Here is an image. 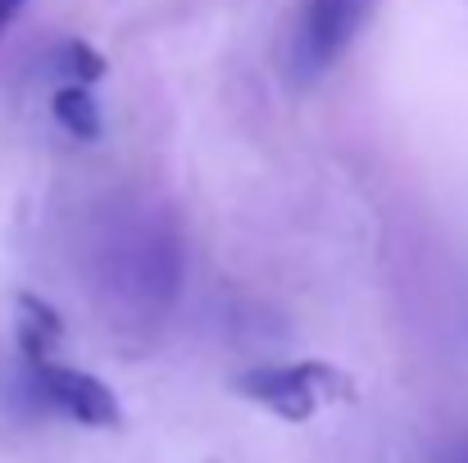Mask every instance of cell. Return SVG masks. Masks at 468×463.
<instances>
[{
	"label": "cell",
	"instance_id": "6da1fadb",
	"mask_svg": "<svg viewBox=\"0 0 468 463\" xmlns=\"http://www.w3.org/2000/svg\"><path fill=\"white\" fill-rule=\"evenodd\" d=\"M237 391L264 409H273L278 418L287 423H310L314 409L323 400H350L355 386L346 373H336L332 363H318V359H305V363H282V368H255L237 382Z\"/></svg>",
	"mask_w": 468,
	"mask_h": 463
},
{
	"label": "cell",
	"instance_id": "7a4b0ae2",
	"mask_svg": "<svg viewBox=\"0 0 468 463\" xmlns=\"http://www.w3.org/2000/svg\"><path fill=\"white\" fill-rule=\"evenodd\" d=\"M37 386L46 391V400L59 414L78 418L82 427H119V418H123L114 391L101 377L82 373V368H64L55 359L50 363H37Z\"/></svg>",
	"mask_w": 468,
	"mask_h": 463
},
{
	"label": "cell",
	"instance_id": "3957f363",
	"mask_svg": "<svg viewBox=\"0 0 468 463\" xmlns=\"http://www.w3.org/2000/svg\"><path fill=\"white\" fill-rule=\"evenodd\" d=\"M368 18V0H310L301 23V59L310 68H327L355 41Z\"/></svg>",
	"mask_w": 468,
	"mask_h": 463
},
{
	"label": "cell",
	"instance_id": "277c9868",
	"mask_svg": "<svg viewBox=\"0 0 468 463\" xmlns=\"http://www.w3.org/2000/svg\"><path fill=\"white\" fill-rule=\"evenodd\" d=\"M64 341V318L55 313V305H46L41 296H18V350L37 363H50L55 350Z\"/></svg>",
	"mask_w": 468,
	"mask_h": 463
},
{
	"label": "cell",
	"instance_id": "5b68a950",
	"mask_svg": "<svg viewBox=\"0 0 468 463\" xmlns=\"http://www.w3.org/2000/svg\"><path fill=\"white\" fill-rule=\"evenodd\" d=\"M55 119L73 142H96L101 137V105L91 100V91L82 82H69L55 91Z\"/></svg>",
	"mask_w": 468,
	"mask_h": 463
},
{
	"label": "cell",
	"instance_id": "8992f818",
	"mask_svg": "<svg viewBox=\"0 0 468 463\" xmlns=\"http://www.w3.org/2000/svg\"><path fill=\"white\" fill-rule=\"evenodd\" d=\"M55 64H59L73 82H82V87H91V82H101V78L110 73V59H105L96 46H87V41H64L59 55H55Z\"/></svg>",
	"mask_w": 468,
	"mask_h": 463
},
{
	"label": "cell",
	"instance_id": "52a82bcc",
	"mask_svg": "<svg viewBox=\"0 0 468 463\" xmlns=\"http://www.w3.org/2000/svg\"><path fill=\"white\" fill-rule=\"evenodd\" d=\"M18 9H23V0H0V32L14 23V14H18Z\"/></svg>",
	"mask_w": 468,
	"mask_h": 463
}]
</instances>
